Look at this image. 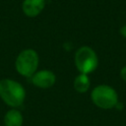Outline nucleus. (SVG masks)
Wrapping results in <instances>:
<instances>
[{
	"label": "nucleus",
	"instance_id": "f257e3e1",
	"mask_svg": "<svg viewBox=\"0 0 126 126\" xmlns=\"http://www.w3.org/2000/svg\"><path fill=\"white\" fill-rule=\"evenodd\" d=\"M0 97L7 105L18 107L25 100L26 91L20 83L12 79H3L0 81Z\"/></svg>",
	"mask_w": 126,
	"mask_h": 126
},
{
	"label": "nucleus",
	"instance_id": "f03ea898",
	"mask_svg": "<svg viewBox=\"0 0 126 126\" xmlns=\"http://www.w3.org/2000/svg\"><path fill=\"white\" fill-rule=\"evenodd\" d=\"M93 102L103 109H110L115 107L118 103V95L116 91L107 85L96 86L91 94Z\"/></svg>",
	"mask_w": 126,
	"mask_h": 126
},
{
	"label": "nucleus",
	"instance_id": "7ed1b4c3",
	"mask_svg": "<svg viewBox=\"0 0 126 126\" xmlns=\"http://www.w3.org/2000/svg\"><path fill=\"white\" fill-rule=\"evenodd\" d=\"M39 63L38 54L33 49H25L17 57L15 62L16 70L25 77H32L37 70Z\"/></svg>",
	"mask_w": 126,
	"mask_h": 126
},
{
	"label": "nucleus",
	"instance_id": "20e7f679",
	"mask_svg": "<svg viewBox=\"0 0 126 126\" xmlns=\"http://www.w3.org/2000/svg\"><path fill=\"white\" fill-rule=\"evenodd\" d=\"M98 59L96 53L90 46L80 47L75 54V65L82 74H90L97 67Z\"/></svg>",
	"mask_w": 126,
	"mask_h": 126
},
{
	"label": "nucleus",
	"instance_id": "39448f33",
	"mask_svg": "<svg viewBox=\"0 0 126 126\" xmlns=\"http://www.w3.org/2000/svg\"><path fill=\"white\" fill-rule=\"evenodd\" d=\"M32 83L40 89L51 88L56 82L55 74L50 70H40L35 72L32 77Z\"/></svg>",
	"mask_w": 126,
	"mask_h": 126
},
{
	"label": "nucleus",
	"instance_id": "423d86ee",
	"mask_svg": "<svg viewBox=\"0 0 126 126\" xmlns=\"http://www.w3.org/2000/svg\"><path fill=\"white\" fill-rule=\"evenodd\" d=\"M45 6V0H24L23 11L28 17H35L41 13Z\"/></svg>",
	"mask_w": 126,
	"mask_h": 126
},
{
	"label": "nucleus",
	"instance_id": "0eeeda50",
	"mask_svg": "<svg viewBox=\"0 0 126 126\" xmlns=\"http://www.w3.org/2000/svg\"><path fill=\"white\" fill-rule=\"evenodd\" d=\"M23 122H24V118L22 113L15 108L7 111L4 116L5 126H22Z\"/></svg>",
	"mask_w": 126,
	"mask_h": 126
},
{
	"label": "nucleus",
	"instance_id": "6e6552de",
	"mask_svg": "<svg viewBox=\"0 0 126 126\" xmlns=\"http://www.w3.org/2000/svg\"><path fill=\"white\" fill-rule=\"evenodd\" d=\"M91 86L90 79L87 74H80L74 80V88L78 93L84 94L86 93Z\"/></svg>",
	"mask_w": 126,
	"mask_h": 126
},
{
	"label": "nucleus",
	"instance_id": "1a4fd4ad",
	"mask_svg": "<svg viewBox=\"0 0 126 126\" xmlns=\"http://www.w3.org/2000/svg\"><path fill=\"white\" fill-rule=\"evenodd\" d=\"M120 76H121V78L126 82V66H124V67L121 69V71H120Z\"/></svg>",
	"mask_w": 126,
	"mask_h": 126
},
{
	"label": "nucleus",
	"instance_id": "9d476101",
	"mask_svg": "<svg viewBox=\"0 0 126 126\" xmlns=\"http://www.w3.org/2000/svg\"><path fill=\"white\" fill-rule=\"evenodd\" d=\"M120 34L122 35V36H124V37H126V25L125 26H123L121 29H120Z\"/></svg>",
	"mask_w": 126,
	"mask_h": 126
}]
</instances>
